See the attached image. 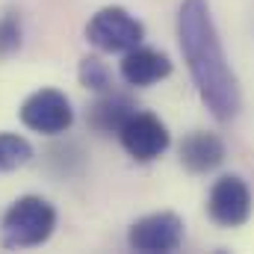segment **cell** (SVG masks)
Segmentation results:
<instances>
[{
	"instance_id": "6da1fadb",
	"label": "cell",
	"mask_w": 254,
	"mask_h": 254,
	"mask_svg": "<svg viewBox=\"0 0 254 254\" xmlns=\"http://www.w3.org/2000/svg\"><path fill=\"white\" fill-rule=\"evenodd\" d=\"M178 42L192 83L219 122H234L243 107L237 74L225 57L213 12L207 0H184L178 9Z\"/></svg>"
},
{
	"instance_id": "7a4b0ae2",
	"label": "cell",
	"mask_w": 254,
	"mask_h": 254,
	"mask_svg": "<svg viewBox=\"0 0 254 254\" xmlns=\"http://www.w3.org/2000/svg\"><path fill=\"white\" fill-rule=\"evenodd\" d=\"M57 228V210L42 195L18 198L3 216V246L6 249H36L51 240Z\"/></svg>"
},
{
	"instance_id": "3957f363",
	"label": "cell",
	"mask_w": 254,
	"mask_h": 254,
	"mask_svg": "<svg viewBox=\"0 0 254 254\" xmlns=\"http://www.w3.org/2000/svg\"><path fill=\"white\" fill-rule=\"evenodd\" d=\"M86 39L101 54H127L142 45L145 27L125 6H104L86 24Z\"/></svg>"
},
{
	"instance_id": "277c9868",
	"label": "cell",
	"mask_w": 254,
	"mask_h": 254,
	"mask_svg": "<svg viewBox=\"0 0 254 254\" xmlns=\"http://www.w3.org/2000/svg\"><path fill=\"white\" fill-rule=\"evenodd\" d=\"M18 116H21L24 127L36 130V133H45V136H60V133H65L74 125L71 101L60 89H39V92H33L21 104Z\"/></svg>"
},
{
	"instance_id": "5b68a950",
	"label": "cell",
	"mask_w": 254,
	"mask_h": 254,
	"mask_svg": "<svg viewBox=\"0 0 254 254\" xmlns=\"http://www.w3.org/2000/svg\"><path fill=\"white\" fill-rule=\"evenodd\" d=\"M127 243L133 252L142 254H169L178 252L184 243V222L175 213H151L130 225Z\"/></svg>"
},
{
	"instance_id": "8992f818",
	"label": "cell",
	"mask_w": 254,
	"mask_h": 254,
	"mask_svg": "<svg viewBox=\"0 0 254 254\" xmlns=\"http://www.w3.org/2000/svg\"><path fill=\"white\" fill-rule=\"evenodd\" d=\"M119 142L136 163H151V160H157L169 151L172 133L154 113H136L119 130Z\"/></svg>"
},
{
	"instance_id": "52a82bcc",
	"label": "cell",
	"mask_w": 254,
	"mask_h": 254,
	"mask_svg": "<svg viewBox=\"0 0 254 254\" xmlns=\"http://www.w3.org/2000/svg\"><path fill=\"white\" fill-rule=\"evenodd\" d=\"M207 213L222 228H240V225H246L249 216H252V190L237 175L219 178L213 184L210 195H207Z\"/></svg>"
},
{
	"instance_id": "ba28073f",
	"label": "cell",
	"mask_w": 254,
	"mask_h": 254,
	"mask_svg": "<svg viewBox=\"0 0 254 254\" xmlns=\"http://www.w3.org/2000/svg\"><path fill=\"white\" fill-rule=\"evenodd\" d=\"M119 71H122V80L127 86L145 89V86H154L172 74V60L154 48H133L125 54Z\"/></svg>"
},
{
	"instance_id": "9c48e42d",
	"label": "cell",
	"mask_w": 254,
	"mask_h": 254,
	"mask_svg": "<svg viewBox=\"0 0 254 254\" xmlns=\"http://www.w3.org/2000/svg\"><path fill=\"white\" fill-rule=\"evenodd\" d=\"M181 163L192 175H207L225 163V142L216 133L195 130L181 142Z\"/></svg>"
},
{
	"instance_id": "30bf717a",
	"label": "cell",
	"mask_w": 254,
	"mask_h": 254,
	"mask_svg": "<svg viewBox=\"0 0 254 254\" xmlns=\"http://www.w3.org/2000/svg\"><path fill=\"white\" fill-rule=\"evenodd\" d=\"M130 116H136L133 101L110 89V92H101V98L89 107L86 122H89V127H92L95 133H104V136L116 133V136H119V130L130 122Z\"/></svg>"
},
{
	"instance_id": "8fae6325",
	"label": "cell",
	"mask_w": 254,
	"mask_h": 254,
	"mask_svg": "<svg viewBox=\"0 0 254 254\" xmlns=\"http://www.w3.org/2000/svg\"><path fill=\"white\" fill-rule=\"evenodd\" d=\"M33 160V145L18 133H0V175L15 172Z\"/></svg>"
},
{
	"instance_id": "7c38bea8",
	"label": "cell",
	"mask_w": 254,
	"mask_h": 254,
	"mask_svg": "<svg viewBox=\"0 0 254 254\" xmlns=\"http://www.w3.org/2000/svg\"><path fill=\"white\" fill-rule=\"evenodd\" d=\"M77 77H80V86L92 89V92H110L113 89V77H110V68L101 63L98 57H83L77 65Z\"/></svg>"
},
{
	"instance_id": "4fadbf2b",
	"label": "cell",
	"mask_w": 254,
	"mask_h": 254,
	"mask_svg": "<svg viewBox=\"0 0 254 254\" xmlns=\"http://www.w3.org/2000/svg\"><path fill=\"white\" fill-rule=\"evenodd\" d=\"M21 48V18L18 12L0 15V60L12 57Z\"/></svg>"
}]
</instances>
